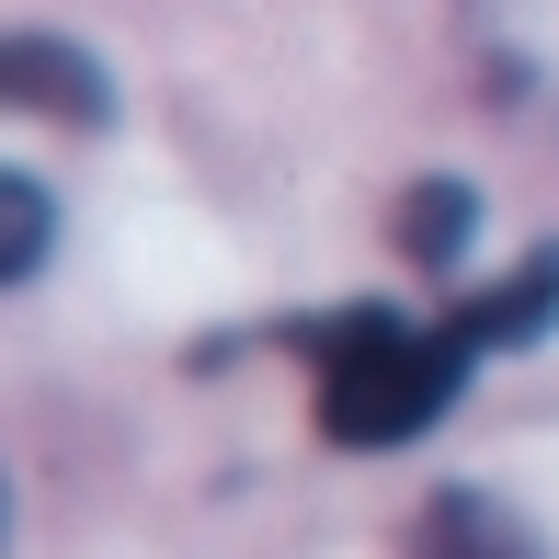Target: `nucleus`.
I'll use <instances>...</instances> for the list:
<instances>
[{"instance_id":"1","label":"nucleus","mask_w":559,"mask_h":559,"mask_svg":"<svg viewBox=\"0 0 559 559\" xmlns=\"http://www.w3.org/2000/svg\"><path fill=\"white\" fill-rule=\"evenodd\" d=\"M479 320H445V332H412V320H354L320 366V412H332L343 445H400L412 423H435V400H456V366H468Z\"/></svg>"},{"instance_id":"3","label":"nucleus","mask_w":559,"mask_h":559,"mask_svg":"<svg viewBox=\"0 0 559 559\" xmlns=\"http://www.w3.org/2000/svg\"><path fill=\"white\" fill-rule=\"evenodd\" d=\"M0 104H35V115H104V81H92V58H69V46H23V35H0Z\"/></svg>"},{"instance_id":"2","label":"nucleus","mask_w":559,"mask_h":559,"mask_svg":"<svg viewBox=\"0 0 559 559\" xmlns=\"http://www.w3.org/2000/svg\"><path fill=\"white\" fill-rule=\"evenodd\" d=\"M456 58L514 138L559 148V0H456Z\"/></svg>"},{"instance_id":"5","label":"nucleus","mask_w":559,"mask_h":559,"mask_svg":"<svg viewBox=\"0 0 559 559\" xmlns=\"http://www.w3.org/2000/svg\"><path fill=\"white\" fill-rule=\"evenodd\" d=\"M46 251H58V194L35 171H0V286H23Z\"/></svg>"},{"instance_id":"4","label":"nucleus","mask_w":559,"mask_h":559,"mask_svg":"<svg viewBox=\"0 0 559 559\" xmlns=\"http://www.w3.org/2000/svg\"><path fill=\"white\" fill-rule=\"evenodd\" d=\"M423 559H548V548L525 537L491 491H445L435 514H423Z\"/></svg>"},{"instance_id":"6","label":"nucleus","mask_w":559,"mask_h":559,"mask_svg":"<svg viewBox=\"0 0 559 559\" xmlns=\"http://www.w3.org/2000/svg\"><path fill=\"white\" fill-rule=\"evenodd\" d=\"M0 525H12V491H0Z\"/></svg>"}]
</instances>
